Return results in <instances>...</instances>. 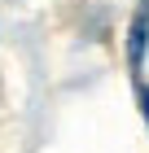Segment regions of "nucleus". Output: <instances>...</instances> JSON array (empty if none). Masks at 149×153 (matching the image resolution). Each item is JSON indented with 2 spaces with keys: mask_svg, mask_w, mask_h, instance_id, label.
<instances>
[{
  "mask_svg": "<svg viewBox=\"0 0 149 153\" xmlns=\"http://www.w3.org/2000/svg\"><path fill=\"white\" fill-rule=\"evenodd\" d=\"M145 44H149V13L140 9L136 18H132V31H127V61H132L136 74H140V66H145Z\"/></svg>",
  "mask_w": 149,
  "mask_h": 153,
  "instance_id": "1",
  "label": "nucleus"
},
{
  "mask_svg": "<svg viewBox=\"0 0 149 153\" xmlns=\"http://www.w3.org/2000/svg\"><path fill=\"white\" fill-rule=\"evenodd\" d=\"M136 101H140V118H145V127H149V88L145 83H136Z\"/></svg>",
  "mask_w": 149,
  "mask_h": 153,
  "instance_id": "2",
  "label": "nucleus"
}]
</instances>
